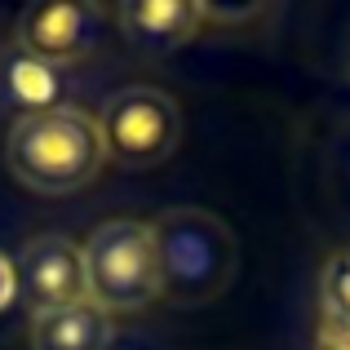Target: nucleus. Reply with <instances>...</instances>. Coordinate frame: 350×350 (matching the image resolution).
Masks as SVG:
<instances>
[{"instance_id": "f8f14e48", "label": "nucleus", "mask_w": 350, "mask_h": 350, "mask_svg": "<svg viewBox=\"0 0 350 350\" xmlns=\"http://www.w3.org/2000/svg\"><path fill=\"white\" fill-rule=\"evenodd\" d=\"M14 293H18V271L5 262V257H0V310L14 301Z\"/></svg>"}, {"instance_id": "6e6552de", "label": "nucleus", "mask_w": 350, "mask_h": 350, "mask_svg": "<svg viewBox=\"0 0 350 350\" xmlns=\"http://www.w3.org/2000/svg\"><path fill=\"white\" fill-rule=\"evenodd\" d=\"M120 31L142 49H178L191 44L204 27V5L191 0H137V5L116 9Z\"/></svg>"}, {"instance_id": "0eeeda50", "label": "nucleus", "mask_w": 350, "mask_h": 350, "mask_svg": "<svg viewBox=\"0 0 350 350\" xmlns=\"http://www.w3.org/2000/svg\"><path fill=\"white\" fill-rule=\"evenodd\" d=\"M116 324L107 310H98L94 301H71V306H49L31 310L27 324V342L31 350H111Z\"/></svg>"}, {"instance_id": "7ed1b4c3", "label": "nucleus", "mask_w": 350, "mask_h": 350, "mask_svg": "<svg viewBox=\"0 0 350 350\" xmlns=\"http://www.w3.org/2000/svg\"><path fill=\"white\" fill-rule=\"evenodd\" d=\"M85 253V297L107 315H133L160 301V262H155L151 222L111 217L80 244Z\"/></svg>"}, {"instance_id": "39448f33", "label": "nucleus", "mask_w": 350, "mask_h": 350, "mask_svg": "<svg viewBox=\"0 0 350 350\" xmlns=\"http://www.w3.org/2000/svg\"><path fill=\"white\" fill-rule=\"evenodd\" d=\"M98 23H103V9L98 5H31L18 18L14 40L27 58L62 71V67L85 62L94 53Z\"/></svg>"}, {"instance_id": "1a4fd4ad", "label": "nucleus", "mask_w": 350, "mask_h": 350, "mask_svg": "<svg viewBox=\"0 0 350 350\" xmlns=\"http://www.w3.org/2000/svg\"><path fill=\"white\" fill-rule=\"evenodd\" d=\"M0 76H5V94L14 98L18 107H27L23 116L62 107V71L58 67H44V62H36V58H27L23 49H14L5 62H0Z\"/></svg>"}, {"instance_id": "f257e3e1", "label": "nucleus", "mask_w": 350, "mask_h": 350, "mask_svg": "<svg viewBox=\"0 0 350 350\" xmlns=\"http://www.w3.org/2000/svg\"><path fill=\"white\" fill-rule=\"evenodd\" d=\"M5 164L18 187L36 191V196L85 191L107 164L103 124H98V116L71 103L18 116L5 137Z\"/></svg>"}, {"instance_id": "423d86ee", "label": "nucleus", "mask_w": 350, "mask_h": 350, "mask_svg": "<svg viewBox=\"0 0 350 350\" xmlns=\"http://www.w3.org/2000/svg\"><path fill=\"white\" fill-rule=\"evenodd\" d=\"M14 271L36 310L85 301V253L67 235H31L18 248Z\"/></svg>"}, {"instance_id": "f03ea898", "label": "nucleus", "mask_w": 350, "mask_h": 350, "mask_svg": "<svg viewBox=\"0 0 350 350\" xmlns=\"http://www.w3.org/2000/svg\"><path fill=\"white\" fill-rule=\"evenodd\" d=\"M160 262V301L196 310L217 301L235 284L239 239L208 208H169L151 222Z\"/></svg>"}, {"instance_id": "9d476101", "label": "nucleus", "mask_w": 350, "mask_h": 350, "mask_svg": "<svg viewBox=\"0 0 350 350\" xmlns=\"http://www.w3.org/2000/svg\"><path fill=\"white\" fill-rule=\"evenodd\" d=\"M319 315L328 328H350V248L333 253L319 271Z\"/></svg>"}, {"instance_id": "20e7f679", "label": "nucleus", "mask_w": 350, "mask_h": 350, "mask_svg": "<svg viewBox=\"0 0 350 350\" xmlns=\"http://www.w3.org/2000/svg\"><path fill=\"white\" fill-rule=\"evenodd\" d=\"M98 124H103L107 160L124 169H155L182 142V107L155 85H129L111 94Z\"/></svg>"}, {"instance_id": "9b49d317", "label": "nucleus", "mask_w": 350, "mask_h": 350, "mask_svg": "<svg viewBox=\"0 0 350 350\" xmlns=\"http://www.w3.org/2000/svg\"><path fill=\"white\" fill-rule=\"evenodd\" d=\"M315 350H350V328H328V324H319Z\"/></svg>"}]
</instances>
